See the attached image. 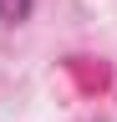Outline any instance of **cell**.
<instances>
[{
	"label": "cell",
	"mask_w": 117,
	"mask_h": 122,
	"mask_svg": "<svg viewBox=\"0 0 117 122\" xmlns=\"http://www.w3.org/2000/svg\"><path fill=\"white\" fill-rule=\"evenodd\" d=\"M31 10H36V0H0V20L5 25H25Z\"/></svg>",
	"instance_id": "1"
}]
</instances>
